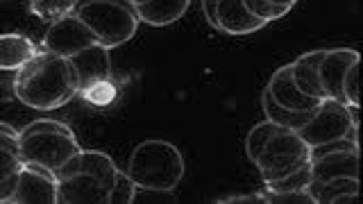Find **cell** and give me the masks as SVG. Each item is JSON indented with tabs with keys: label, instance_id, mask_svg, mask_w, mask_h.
Listing matches in <instances>:
<instances>
[{
	"label": "cell",
	"instance_id": "603a6c76",
	"mask_svg": "<svg viewBox=\"0 0 363 204\" xmlns=\"http://www.w3.org/2000/svg\"><path fill=\"white\" fill-rule=\"evenodd\" d=\"M77 0H28L30 14L43 23H55L68 14H73Z\"/></svg>",
	"mask_w": 363,
	"mask_h": 204
},
{
	"label": "cell",
	"instance_id": "9c48e42d",
	"mask_svg": "<svg viewBox=\"0 0 363 204\" xmlns=\"http://www.w3.org/2000/svg\"><path fill=\"white\" fill-rule=\"evenodd\" d=\"M57 204H109V188L89 173L60 177Z\"/></svg>",
	"mask_w": 363,
	"mask_h": 204
},
{
	"label": "cell",
	"instance_id": "ffe728a7",
	"mask_svg": "<svg viewBox=\"0 0 363 204\" xmlns=\"http://www.w3.org/2000/svg\"><path fill=\"white\" fill-rule=\"evenodd\" d=\"M261 109H264V113H266V120L279 125V128L293 130V132H298L313 113V111H289V109L279 107L277 102L270 98V94L266 89L261 91Z\"/></svg>",
	"mask_w": 363,
	"mask_h": 204
},
{
	"label": "cell",
	"instance_id": "277c9868",
	"mask_svg": "<svg viewBox=\"0 0 363 204\" xmlns=\"http://www.w3.org/2000/svg\"><path fill=\"white\" fill-rule=\"evenodd\" d=\"M73 14L109 50L128 43L141 23L130 0H77Z\"/></svg>",
	"mask_w": 363,
	"mask_h": 204
},
{
	"label": "cell",
	"instance_id": "30bf717a",
	"mask_svg": "<svg viewBox=\"0 0 363 204\" xmlns=\"http://www.w3.org/2000/svg\"><path fill=\"white\" fill-rule=\"evenodd\" d=\"M109 48L100 43L89 45V48L75 52L73 57H68V64L75 71L77 77V94L82 89H86L89 84L100 82V79H111V57H109Z\"/></svg>",
	"mask_w": 363,
	"mask_h": 204
},
{
	"label": "cell",
	"instance_id": "d6986e66",
	"mask_svg": "<svg viewBox=\"0 0 363 204\" xmlns=\"http://www.w3.org/2000/svg\"><path fill=\"white\" fill-rule=\"evenodd\" d=\"M191 7V0H147L143 5H136L134 11L141 23L152 28L173 26Z\"/></svg>",
	"mask_w": 363,
	"mask_h": 204
},
{
	"label": "cell",
	"instance_id": "f546056e",
	"mask_svg": "<svg viewBox=\"0 0 363 204\" xmlns=\"http://www.w3.org/2000/svg\"><path fill=\"white\" fill-rule=\"evenodd\" d=\"M216 202H220V204H266V193L264 191L243 193V196H232V198H223Z\"/></svg>",
	"mask_w": 363,
	"mask_h": 204
},
{
	"label": "cell",
	"instance_id": "d6a6232c",
	"mask_svg": "<svg viewBox=\"0 0 363 204\" xmlns=\"http://www.w3.org/2000/svg\"><path fill=\"white\" fill-rule=\"evenodd\" d=\"M268 3H275V5H284V7H291L293 9V5L298 3V0H268Z\"/></svg>",
	"mask_w": 363,
	"mask_h": 204
},
{
	"label": "cell",
	"instance_id": "ba28073f",
	"mask_svg": "<svg viewBox=\"0 0 363 204\" xmlns=\"http://www.w3.org/2000/svg\"><path fill=\"white\" fill-rule=\"evenodd\" d=\"M9 204H57V177L39 164L23 162Z\"/></svg>",
	"mask_w": 363,
	"mask_h": 204
},
{
	"label": "cell",
	"instance_id": "5bb4252c",
	"mask_svg": "<svg viewBox=\"0 0 363 204\" xmlns=\"http://www.w3.org/2000/svg\"><path fill=\"white\" fill-rule=\"evenodd\" d=\"M311 179L327 181L334 177H354L359 179V150H334L309 159Z\"/></svg>",
	"mask_w": 363,
	"mask_h": 204
},
{
	"label": "cell",
	"instance_id": "836d02e7",
	"mask_svg": "<svg viewBox=\"0 0 363 204\" xmlns=\"http://www.w3.org/2000/svg\"><path fill=\"white\" fill-rule=\"evenodd\" d=\"M132 3V7H136V5H143V3H147V0H130Z\"/></svg>",
	"mask_w": 363,
	"mask_h": 204
},
{
	"label": "cell",
	"instance_id": "3957f363",
	"mask_svg": "<svg viewBox=\"0 0 363 204\" xmlns=\"http://www.w3.org/2000/svg\"><path fill=\"white\" fill-rule=\"evenodd\" d=\"M18 150L23 162L39 164L57 173L82 147L66 123L41 118L18 130Z\"/></svg>",
	"mask_w": 363,
	"mask_h": 204
},
{
	"label": "cell",
	"instance_id": "2e32d148",
	"mask_svg": "<svg viewBox=\"0 0 363 204\" xmlns=\"http://www.w3.org/2000/svg\"><path fill=\"white\" fill-rule=\"evenodd\" d=\"M41 48L30 37L21 32H3L0 34V71L16 73L34 60Z\"/></svg>",
	"mask_w": 363,
	"mask_h": 204
},
{
	"label": "cell",
	"instance_id": "cb8c5ba5",
	"mask_svg": "<svg viewBox=\"0 0 363 204\" xmlns=\"http://www.w3.org/2000/svg\"><path fill=\"white\" fill-rule=\"evenodd\" d=\"M277 132H279V125L270 123V120L257 123L255 128L247 132V136H245V157H247V162H250V164H255V162H257L259 152L264 150V145H266Z\"/></svg>",
	"mask_w": 363,
	"mask_h": 204
},
{
	"label": "cell",
	"instance_id": "e0dca14e",
	"mask_svg": "<svg viewBox=\"0 0 363 204\" xmlns=\"http://www.w3.org/2000/svg\"><path fill=\"white\" fill-rule=\"evenodd\" d=\"M309 196L315 204H354L359 200V179L354 177H334L327 181H309Z\"/></svg>",
	"mask_w": 363,
	"mask_h": 204
},
{
	"label": "cell",
	"instance_id": "d4e9b609",
	"mask_svg": "<svg viewBox=\"0 0 363 204\" xmlns=\"http://www.w3.org/2000/svg\"><path fill=\"white\" fill-rule=\"evenodd\" d=\"M311 181V164H304L300 170H295V173L281 177V179H275V181H268L264 184V191H272V193H291V191H306Z\"/></svg>",
	"mask_w": 363,
	"mask_h": 204
},
{
	"label": "cell",
	"instance_id": "7a4b0ae2",
	"mask_svg": "<svg viewBox=\"0 0 363 204\" xmlns=\"http://www.w3.org/2000/svg\"><path fill=\"white\" fill-rule=\"evenodd\" d=\"M186 173L184 157L177 145L164 139H150L139 143L130 154L128 177L136 188L147 191H175Z\"/></svg>",
	"mask_w": 363,
	"mask_h": 204
},
{
	"label": "cell",
	"instance_id": "484cf974",
	"mask_svg": "<svg viewBox=\"0 0 363 204\" xmlns=\"http://www.w3.org/2000/svg\"><path fill=\"white\" fill-rule=\"evenodd\" d=\"M247 11L252 16L261 18L264 23H272V21H279L284 18L291 11V7H284V5H275V3H268V0H243Z\"/></svg>",
	"mask_w": 363,
	"mask_h": 204
},
{
	"label": "cell",
	"instance_id": "44dd1931",
	"mask_svg": "<svg viewBox=\"0 0 363 204\" xmlns=\"http://www.w3.org/2000/svg\"><path fill=\"white\" fill-rule=\"evenodd\" d=\"M23 168L21 154L0 147V204H9L18 184V173Z\"/></svg>",
	"mask_w": 363,
	"mask_h": 204
},
{
	"label": "cell",
	"instance_id": "f1b7e54d",
	"mask_svg": "<svg viewBox=\"0 0 363 204\" xmlns=\"http://www.w3.org/2000/svg\"><path fill=\"white\" fill-rule=\"evenodd\" d=\"M266 193V204H315L309 191H291V193Z\"/></svg>",
	"mask_w": 363,
	"mask_h": 204
},
{
	"label": "cell",
	"instance_id": "5b68a950",
	"mask_svg": "<svg viewBox=\"0 0 363 204\" xmlns=\"http://www.w3.org/2000/svg\"><path fill=\"white\" fill-rule=\"evenodd\" d=\"M309 157L311 147L300 139L298 132L279 128V132L259 152L255 166L261 179H264V184H268V181L281 179L295 173V170H300L304 164H309Z\"/></svg>",
	"mask_w": 363,
	"mask_h": 204
},
{
	"label": "cell",
	"instance_id": "ac0fdd59",
	"mask_svg": "<svg viewBox=\"0 0 363 204\" xmlns=\"http://www.w3.org/2000/svg\"><path fill=\"white\" fill-rule=\"evenodd\" d=\"M323 55L325 50H309L291 62V75H293L295 86H298L304 96L315 98V100L327 98L320 84V75H318V64H320Z\"/></svg>",
	"mask_w": 363,
	"mask_h": 204
},
{
	"label": "cell",
	"instance_id": "7402d4cb",
	"mask_svg": "<svg viewBox=\"0 0 363 204\" xmlns=\"http://www.w3.org/2000/svg\"><path fill=\"white\" fill-rule=\"evenodd\" d=\"M121 96V86L116 84V79H100V82L89 84L86 89H82L77 94V98H82L86 105L98 107V109H107Z\"/></svg>",
	"mask_w": 363,
	"mask_h": 204
},
{
	"label": "cell",
	"instance_id": "4dcf8cb0",
	"mask_svg": "<svg viewBox=\"0 0 363 204\" xmlns=\"http://www.w3.org/2000/svg\"><path fill=\"white\" fill-rule=\"evenodd\" d=\"M202 11L209 26L218 30V0H202Z\"/></svg>",
	"mask_w": 363,
	"mask_h": 204
},
{
	"label": "cell",
	"instance_id": "83f0119b",
	"mask_svg": "<svg viewBox=\"0 0 363 204\" xmlns=\"http://www.w3.org/2000/svg\"><path fill=\"white\" fill-rule=\"evenodd\" d=\"M359 68H361V60L352 64L343 77V98L347 105H357V107H359Z\"/></svg>",
	"mask_w": 363,
	"mask_h": 204
},
{
	"label": "cell",
	"instance_id": "8fae6325",
	"mask_svg": "<svg viewBox=\"0 0 363 204\" xmlns=\"http://www.w3.org/2000/svg\"><path fill=\"white\" fill-rule=\"evenodd\" d=\"M361 55L354 48H332L325 50L320 64H318V75H320V84L327 98H334L345 102L343 98V77L347 68L359 62Z\"/></svg>",
	"mask_w": 363,
	"mask_h": 204
},
{
	"label": "cell",
	"instance_id": "4316f807",
	"mask_svg": "<svg viewBox=\"0 0 363 204\" xmlns=\"http://www.w3.org/2000/svg\"><path fill=\"white\" fill-rule=\"evenodd\" d=\"M134 193H136V184L128 177V173L118 170L116 181H113V186L109 191V204H132Z\"/></svg>",
	"mask_w": 363,
	"mask_h": 204
},
{
	"label": "cell",
	"instance_id": "8992f818",
	"mask_svg": "<svg viewBox=\"0 0 363 204\" xmlns=\"http://www.w3.org/2000/svg\"><path fill=\"white\" fill-rule=\"evenodd\" d=\"M298 134L309 147L323 145L329 141H338V139L359 141V123L352 120L347 102L325 98L320 100V105L313 109L311 118L298 130Z\"/></svg>",
	"mask_w": 363,
	"mask_h": 204
},
{
	"label": "cell",
	"instance_id": "9a60e30c",
	"mask_svg": "<svg viewBox=\"0 0 363 204\" xmlns=\"http://www.w3.org/2000/svg\"><path fill=\"white\" fill-rule=\"evenodd\" d=\"M266 26L268 23L250 14L243 0H218V32L230 37H247Z\"/></svg>",
	"mask_w": 363,
	"mask_h": 204
},
{
	"label": "cell",
	"instance_id": "4fadbf2b",
	"mask_svg": "<svg viewBox=\"0 0 363 204\" xmlns=\"http://www.w3.org/2000/svg\"><path fill=\"white\" fill-rule=\"evenodd\" d=\"M266 91L279 107L289 109V111H313L318 105H320V100L304 96L302 91L295 86L293 75H291V64L279 66L277 71L270 75Z\"/></svg>",
	"mask_w": 363,
	"mask_h": 204
},
{
	"label": "cell",
	"instance_id": "1f68e13d",
	"mask_svg": "<svg viewBox=\"0 0 363 204\" xmlns=\"http://www.w3.org/2000/svg\"><path fill=\"white\" fill-rule=\"evenodd\" d=\"M0 134H11V136H18V130L14 128V125H9L5 120H0Z\"/></svg>",
	"mask_w": 363,
	"mask_h": 204
},
{
	"label": "cell",
	"instance_id": "6da1fadb",
	"mask_svg": "<svg viewBox=\"0 0 363 204\" xmlns=\"http://www.w3.org/2000/svg\"><path fill=\"white\" fill-rule=\"evenodd\" d=\"M14 96L21 105L37 111H52L77 98V77L64 57L39 52L16 71Z\"/></svg>",
	"mask_w": 363,
	"mask_h": 204
},
{
	"label": "cell",
	"instance_id": "7c38bea8",
	"mask_svg": "<svg viewBox=\"0 0 363 204\" xmlns=\"http://www.w3.org/2000/svg\"><path fill=\"white\" fill-rule=\"evenodd\" d=\"M75 173L94 175L111 191L113 181H116V175H118V166L109 154L100 152V150H79L77 154H73L71 159H68L60 170H57L55 177L60 179V177H68V175H75Z\"/></svg>",
	"mask_w": 363,
	"mask_h": 204
},
{
	"label": "cell",
	"instance_id": "52a82bcc",
	"mask_svg": "<svg viewBox=\"0 0 363 204\" xmlns=\"http://www.w3.org/2000/svg\"><path fill=\"white\" fill-rule=\"evenodd\" d=\"M94 43H98L96 34L91 32L75 14H68L60 21L50 23L41 43H39V48L43 52H50V55L68 60V57H73L75 52L84 50Z\"/></svg>",
	"mask_w": 363,
	"mask_h": 204
}]
</instances>
